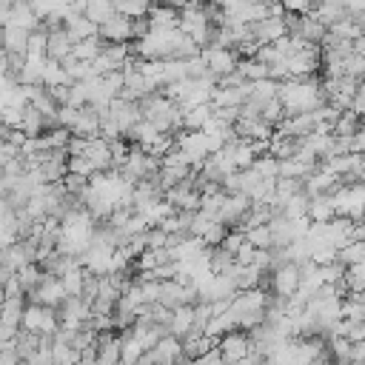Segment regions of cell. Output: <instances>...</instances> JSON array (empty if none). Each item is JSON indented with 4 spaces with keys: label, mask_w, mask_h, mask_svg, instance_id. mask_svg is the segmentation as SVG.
Listing matches in <instances>:
<instances>
[{
    "label": "cell",
    "mask_w": 365,
    "mask_h": 365,
    "mask_svg": "<svg viewBox=\"0 0 365 365\" xmlns=\"http://www.w3.org/2000/svg\"><path fill=\"white\" fill-rule=\"evenodd\" d=\"M148 26L151 31H168V29H177L180 23V11L174 6H148Z\"/></svg>",
    "instance_id": "cell-12"
},
{
    "label": "cell",
    "mask_w": 365,
    "mask_h": 365,
    "mask_svg": "<svg viewBox=\"0 0 365 365\" xmlns=\"http://www.w3.org/2000/svg\"><path fill=\"white\" fill-rule=\"evenodd\" d=\"M100 48H103V40H100V37L83 40V43H74V46H71V57H74L77 63H91V60L100 54Z\"/></svg>",
    "instance_id": "cell-24"
},
{
    "label": "cell",
    "mask_w": 365,
    "mask_h": 365,
    "mask_svg": "<svg viewBox=\"0 0 365 365\" xmlns=\"http://www.w3.org/2000/svg\"><path fill=\"white\" fill-rule=\"evenodd\" d=\"M194 365H225V362H222V356H220V351L214 348V351H208L205 356H200V359H194Z\"/></svg>",
    "instance_id": "cell-42"
},
{
    "label": "cell",
    "mask_w": 365,
    "mask_h": 365,
    "mask_svg": "<svg viewBox=\"0 0 365 365\" xmlns=\"http://www.w3.org/2000/svg\"><path fill=\"white\" fill-rule=\"evenodd\" d=\"M157 302L163 308H168V311H177L182 305H194L197 302V291L191 285H180V282L168 279V282H160V299Z\"/></svg>",
    "instance_id": "cell-4"
},
{
    "label": "cell",
    "mask_w": 365,
    "mask_h": 365,
    "mask_svg": "<svg viewBox=\"0 0 365 365\" xmlns=\"http://www.w3.org/2000/svg\"><path fill=\"white\" fill-rule=\"evenodd\" d=\"M279 94V83H274V80H257V83H251V97L254 100H259V103H265V100H274Z\"/></svg>",
    "instance_id": "cell-32"
},
{
    "label": "cell",
    "mask_w": 365,
    "mask_h": 365,
    "mask_svg": "<svg viewBox=\"0 0 365 365\" xmlns=\"http://www.w3.org/2000/svg\"><path fill=\"white\" fill-rule=\"evenodd\" d=\"M111 14H114V3H106V0H91L86 3V11H83V17L94 26H103Z\"/></svg>",
    "instance_id": "cell-21"
},
{
    "label": "cell",
    "mask_w": 365,
    "mask_h": 365,
    "mask_svg": "<svg viewBox=\"0 0 365 365\" xmlns=\"http://www.w3.org/2000/svg\"><path fill=\"white\" fill-rule=\"evenodd\" d=\"M262 180H277V171H279V160H274L271 154H265V157H257L254 160V165H251Z\"/></svg>",
    "instance_id": "cell-35"
},
{
    "label": "cell",
    "mask_w": 365,
    "mask_h": 365,
    "mask_svg": "<svg viewBox=\"0 0 365 365\" xmlns=\"http://www.w3.org/2000/svg\"><path fill=\"white\" fill-rule=\"evenodd\" d=\"M108 114H111V120L117 123V128H120L123 137L143 120L140 103H128V100H123V97H114V100L108 103Z\"/></svg>",
    "instance_id": "cell-5"
},
{
    "label": "cell",
    "mask_w": 365,
    "mask_h": 365,
    "mask_svg": "<svg viewBox=\"0 0 365 365\" xmlns=\"http://www.w3.org/2000/svg\"><path fill=\"white\" fill-rule=\"evenodd\" d=\"M254 160H257V154H254L251 143H245V140H237V143H234V165H237V171H245V168H251V165H254Z\"/></svg>",
    "instance_id": "cell-28"
},
{
    "label": "cell",
    "mask_w": 365,
    "mask_h": 365,
    "mask_svg": "<svg viewBox=\"0 0 365 365\" xmlns=\"http://www.w3.org/2000/svg\"><path fill=\"white\" fill-rule=\"evenodd\" d=\"M0 46L6 54H23L29 51V31L17 29V26H3L0 29Z\"/></svg>",
    "instance_id": "cell-13"
},
{
    "label": "cell",
    "mask_w": 365,
    "mask_h": 365,
    "mask_svg": "<svg viewBox=\"0 0 365 365\" xmlns=\"http://www.w3.org/2000/svg\"><path fill=\"white\" fill-rule=\"evenodd\" d=\"M200 60L205 63L208 74H214V77H225V74L237 71V63H240L234 48H211V46L200 48Z\"/></svg>",
    "instance_id": "cell-2"
},
{
    "label": "cell",
    "mask_w": 365,
    "mask_h": 365,
    "mask_svg": "<svg viewBox=\"0 0 365 365\" xmlns=\"http://www.w3.org/2000/svg\"><path fill=\"white\" fill-rule=\"evenodd\" d=\"M60 185H63V191H66L68 197H77V200H80V197H83V191L88 188V180H86V177H80V174H68V171H66V177L60 180Z\"/></svg>",
    "instance_id": "cell-36"
},
{
    "label": "cell",
    "mask_w": 365,
    "mask_h": 365,
    "mask_svg": "<svg viewBox=\"0 0 365 365\" xmlns=\"http://www.w3.org/2000/svg\"><path fill=\"white\" fill-rule=\"evenodd\" d=\"M217 351H220L225 365H237L240 359H245L251 354V339L245 331H228L225 336H220Z\"/></svg>",
    "instance_id": "cell-3"
},
{
    "label": "cell",
    "mask_w": 365,
    "mask_h": 365,
    "mask_svg": "<svg viewBox=\"0 0 365 365\" xmlns=\"http://www.w3.org/2000/svg\"><path fill=\"white\" fill-rule=\"evenodd\" d=\"M29 299H31L34 305H43V308H54V311H57V308L63 305V299H66L63 282H60L57 277H51V274L43 271V282L37 285L34 294H29Z\"/></svg>",
    "instance_id": "cell-7"
},
{
    "label": "cell",
    "mask_w": 365,
    "mask_h": 365,
    "mask_svg": "<svg viewBox=\"0 0 365 365\" xmlns=\"http://www.w3.org/2000/svg\"><path fill=\"white\" fill-rule=\"evenodd\" d=\"M254 254H257V248H251V245L245 242V245L234 254V262H237V265H251V262H254Z\"/></svg>",
    "instance_id": "cell-40"
},
{
    "label": "cell",
    "mask_w": 365,
    "mask_h": 365,
    "mask_svg": "<svg viewBox=\"0 0 365 365\" xmlns=\"http://www.w3.org/2000/svg\"><path fill=\"white\" fill-rule=\"evenodd\" d=\"M66 171H68V174H80V177H86V180H91V177L97 174V168H94V163H91L88 157H68V160H66Z\"/></svg>",
    "instance_id": "cell-34"
},
{
    "label": "cell",
    "mask_w": 365,
    "mask_h": 365,
    "mask_svg": "<svg viewBox=\"0 0 365 365\" xmlns=\"http://www.w3.org/2000/svg\"><path fill=\"white\" fill-rule=\"evenodd\" d=\"M245 245V231L242 228H231V231H225V237H222V242H220V248L225 251V254H237L240 248Z\"/></svg>",
    "instance_id": "cell-37"
},
{
    "label": "cell",
    "mask_w": 365,
    "mask_h": 365,
    "mask_svg": "<svg viewBox=\"0 0 365 365\" xmlns=\"http://www.w3.org/2000/svg\"><path fill=\"white\" fill-rule=\"evenodd\" d=\"M311 174H314V168H308V165H302V163H297V160L291 157V160H279L277 180H305V177H311Z\"/></svg>",
    "instance_id": "cell-22"
},
{
    "label": "cell",
    "mask_w": 365,
    "mask_h": 365,
    "mask_svg": "<svg viewBox=\"0 0 365 365\" xmlns=\"http://www.w3.org/2000/svg\"><path fill=\"white\" fill-rule=\"evenodd\" d=\"M46 37H48L46 29L31 31V34H29V51H26V54H43V57H46Z\"/></svg>",
    "instance_id": "cell-38"
},
{
    "label": "cell",
    "mask_w": 365,
    "mask_h": 365,
    "mask_svg": "<svg viewBox=\"0 0 365 365\" xmlns=\"http://www.w3.org/2000/svg\"><path fill=\"white\" fill-rule=\"evenodd\" d=\"M242 231H245V242H248L251 248H257V251H268V248H274V240H271V231H268V225L242 228Z\"/></svg>",
    "instance_id": "cell-26"
},
{
    "label": "cell",
    "mask_w": 365,
    "mask_h": 365,
    "mask_svg": "<svg viewBox=\"0 0 365 365\" xmlns=\"http://www.w3.org/2000/svg\"><path fill=\"white\" fill-rule=\"evenodd\" d=\"M359 222H362V225H365V214H362V220H359Z\"/></svg>",
    "instance_id": "cell-45"
},
{
    "label": "cell",
    "mask_w": 365,
    "mask_h": 365,
    "mask_svg": "<svg viewBox=\"0 0 365 365\" xmlns=\"http://www.w3.org/2000/svg\"><path fill=\"white\" fill-rule=\"evenodd\" d=\"M97 365H120V336L114 331L97 334Z\"/></svg>",
    "instance_id": "cell-14"
},
{
    "label": "cell",
    "mask_w": 365,
    "mask_h": 365,
    "mask_svg": "<svg viewBox=\"0 0 365 365\" xmlns=\"http://www.w3.org/2000/svg\"><path fill=\"white\" fill-rule=\"evenodd\" d=\"M237 71L248 80V83H257V80H265L268 77V66L257 63V60H240L237 63Z\"/></svg>",
    "instance_id": "cell-30"
},
{
    "label": "cell",
    "mask_w": 365,
    "mask_h": 365,
    "mask_svg": "<svg viewBox=\"0 0 365 365\" xmlns=\"http://www.w3.org/2000/svg\"><path fill=\"white\" fill-rule=\"evenodd\" d=\"M362 123H359V117L354 114V111H345V114H339V120L334 123V137H351L356 128H359Z\"/></svg>",
    "instance_id": "cell-33"
},
{
    "label": "cell",
    "mask_w": 365,
    "mask_h": 365,
    "mask_svg": "<svg viewBox=\"0 0 365 365\" xmlns=\"http://www.w3.org/2000/svg\"><path fill=\"white\" fill-rule=\"evenodd\" d=\"M336 262L342 268H354L359 262H365V242H348L336 251Z\"/></svg>",
    "instance_id": "cell-20"
},
{
    "label": "cell",
    "mask_w": 365,
    "mask_h": 365,
    "mask_svg": "<svg viewBox=\"0 0 365 365\" xmlns=\"http://www.w3.org/2000/svg\"><path fill=\"white\" fill-rule=\"evenodd\" d=\"M334 217H336V214H334V200H331V194L311 197V202H308V220H311V222L325 225V222H331Z\"/></svg>",
    "instance_id": "cell-16"
},
{
    "label": "cell",
    "mask_w": 365,
    "mask_h": 365,
    "mask_svg": "<svg viewBox=\"0 0 365 365\" xmlns=\"http://www.w3.org/2000/svg\"><path fill=\"white\" fill-rule=\"evenodd\" d=\"M71 46H74V43H71V37L66 34V29L57 26V29H51L48 37H46V57L63 63L66 57H71Z\"/></svg>",
    "instance_id": "cell-10"
},
{
    "label": "cell",
    "mask_w": 365,
    "mask_h": 365,
    "mask_svg": "<svg viewBox=\"0 0 365 365\" xmlns=\"http://www.w3.org/2000/svg\"><path fill=\"white\" fill-rule=\"evenodd\" d=\"M348 154H356V157H365V125H359L351 137H348Z\"/></svg>",
    "instance_id": "cell-39"
},
{
    "label": "cell",
    "mask_w": 365,
    "mask_h": 365,
    "mask_svg": "<svg viewBox=\"0 0 365 365\" xmlns=\"http://www.w3.org/2000/svg\"><path fill=\"white\" fill-rule=\"evenodd\" d=\"M277 100L282 103L285 117L311 114L314 108L322 106L319 80H317V77H308V80H285V83H279V94H277Z\"/></svg>",
    "instance_id": "cell-1"
},
{
    "label": "cell",
    "mask_w": 365,
    "mask_h": 365,
    "mask_svg": "<svg viewBox=\"0 0 365 365\" xmlns=\"http://www.w3.org/2000/svg\"><path fill=\"white\" fill-rule=\"evenodd\" d=\"M23 311H26L23 297H6L3 305H0V322H6V325H11V328H20Z\"/></svg>",
    "instance_id": "cell-18"
},
{
    "label": "cell",
    "mask_w": 365,
    "mask_h": 365,
    "mask_svg": "<svg viewBox=\"0 0 365 365\" xmlns=\"http://www.w3.org/2000/svg\"><path fill=\"white\" fill-rule=\"evenodd\" d=\"M3 26H17V29H23V31H37L40 29V20L34 17V11H31V6L29 3H11V9H9V17H6V23Z\"/></svg>",
    "instance_id": "cell-11"
},
{
    "label": "cell",
    "mask_w": 365,
    "mask_h": 365,
    "mask_svg": "<svg viewBox=\"0 0 365 365\" xmlns=\"http://www.w3.org/2000/svg\"><path fill=\"white\" fill-rule=\"evenodd\" d=\"M17 279H20V285H23L26 294H34L37 285L43 282V268H40L37 262H29V265H23V268L17 271Z\"/></svg>",
    "instance_id": "cell-23"
},
{
    "label": "cell",
    "mask_w": 365,
    "mask_h": 365,
    "mask_svg": "<svg viewBox=\"0 0 365 365\" xmlns=\"http://www.w3.org/2000/svg\"><path fill=\"white\" fill-rule=\"evenodd\" d=\"M154 359H157V365H177V359L182 356V342L180 339H174L171 334L168 336H163L157 345H154Z\"/></svg>",
    "instance_id": "cell-15"
},
{
    "label": "cell",
    "mask_w": 365,
    "mask_h": 365,
    "mask_svg": "<svg viewBox=\"0 0 365 365\" xmlns=\"http://www.w3.org/2000/svg\"><path fill=\"white\" fill-rule=\"evenodd\" d=\"M222 202H225V191H217V194H200V214L217 220Z\"/></svg>",
    "instance_id": "cell-31"
},
{
    "label": "cell",
    "mask_w": 365,
    "mask_h": 365,
    "mask_svg": "<svg viewBox=\"0 0 365 365\" xmlns=\"http://www.w3.org/2000/svg\"><path fill=\"white\" fill-rule=\"evenodd\" d=\"M97 37L103 43H131V20L111 14L103 26H97Z\"/></svg>",
    "instance_id": "cell-9"
},
{
    "label": "cell",
    "mask_w": 365,
    "mask_h": 365,
    "mask_svg": "<svg viewBox=\"0 0 365 365\" xmlns=\"http://www.w3.org/2000/svg\"><path fill=\"white\" fill-rule=\"evenodd\" d=\"M114 14L125 17V20H140L148 14V3L145 0H134V3H114Z\"/></svg>",
    "instance_id": "cell-29"
},
{
    "label": "cell",
    "mask_w": 365,
    "mask_h": 365,
    "mask_svg": "<svg viewBox=\"0 0 365 365\" xmlns=\"http://www.w3.org/2000/svg\"><path fill=\"white\" fill-rule=\"evenodd\" d=\"M194 328V305H182L177 311H171V322H168V334L174 339H182L188 331Z\"/></svg>",
    "instance_id": "cell-17"
},
{
    "label": "cell",
    "mask_w": 365,
    "mask_h": 365,
    "mask_svg": "<svg viewBox=\"0 0 365 365\" xmlns=\"http://www.w3.org/2000/svg\"><path fill=\"white\" fill-rule=\"evenodd\" d=\"M26 291H23V285H20V279H17V274L3 285V297H23Z\"/></svg>",
    "instance_id": "cell-41"
},
{
    "label": "cell",
    "mask_w": 365,
    "mask_h": 365,
    "mask_svg": "<svg viewBox=\"0 0 365 365\" xmlns=\"http://www.w3.org/2000/svg\"><path fill=\"white\" fill-rule=\"evenodd\" d=\"M288 34V26H285V14L282 17H265L259 23L251 26V37L259 43V46H271L277 40H282Z\"/></svg>",
    "instance_id": "cell-8"
},
{
    "label": "cell",
    "mask_w": 365,
    "mask_h": 365,
    "mask_svg": "<svg viewBox=\"0 0 365 365\" xmlns=\"http://www.w3.org/2000/svg\"><path fill=\"white\" fill-rule=\"evenodd\" d=\"M214 114V108H211V103H205V106H197V108H188V111H182V131H202V125L208 123V117Z\"/></svg>",
    "instance_id": "cell-19"
},
{
    "label": "cell",
    "mask_w": 365,
    "mask_h": 365,
    "mask_svg": "<svg viewBox=\"0 0 365 365\" xmlns=\"http://www.w3.org/2000/svg\"><path fill=\"white\" fill-rule=\"evenodd\" d=\"M0 365H20V356L14 348H3L0 351Z\"/></svg>",
    "instance_id": "cell-43"
},
{
    "label": "cell",
    "mask_w": 365,
    "mask_h": 365,
    "mask_svg": "<svg viewBox=\"0 0 365 365\" xmlns=\"http://www.w3.org/2000/svg\"><path fill=\"white\" fill-rule=\"evenodd\" d=\"M83 277H86V271H83L80 265H77V268H71V271H66V274L60 277L66 297H80V294H83Z\"/></svg>",
    "instance_id": "cell-27"
},
{
    "label": "cell",
    "mask_w": 365,
    "mask_h": 365,
    "mask_svg": "<svg viewBox=\"0 0 365 365\" xmlns=\"http://www.w3.org/2000/svg\"><path fill=\"white\" fill-rule=\"evenodd\" d=\"M271 291L277 299H291L299 291V268L285 262L277 271H271Z\"/></svg>",
    "instance_id": "cell-6"
},
{
    "label": "cell",
    "mask_w": 365,
    "mask_h": 365,
    "mask_svg": "<svg viewBox=\"0 0 365 365\" xmlns=\"http://www.w3.org/2000/svg\"><path fill=\"white\" fill-rule=\"evenodd\" d=\"M3 299H6V297H3V288H0V305H3Z\"/></svg>",
    "instance_id": "cell-44"
},
{
    "label": "cell",
    "mask_w": 365,
    "mask_h": 365,
    "mask_svg": "<svg viewBox=\"0 0 365 365\" xmlns=\"http://www.w3.org/2000/svg\"><path fill=\"white\" fill-rule=\"evenodd\" d=\"M308 202H311V197H308L305 191L294 194V197L282 205V217H288V220H302V217H308Z\"/></svg>",
    "instance_id": "cell-25"
}]
</instances>
